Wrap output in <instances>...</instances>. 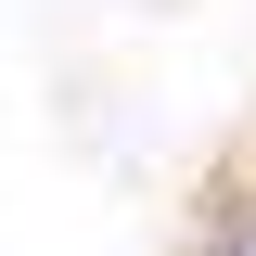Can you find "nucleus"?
Segmentation results:
<instances>
[{"instance_id": "1", "label": "nucleus", "mask_w": 256, "mask_h": 256, "mask_svg": "<svg viewBox=\"0 0 256 256\" xmlns=\"http://www.w3.org/2000/svg\"><path fill=\"white\" fill-rule=\"evenodd\" d=\"M0 256H256V0H0Z\"/></svg>"}]
</instances>
